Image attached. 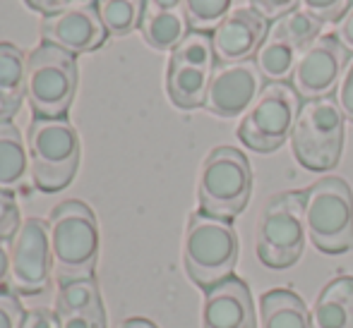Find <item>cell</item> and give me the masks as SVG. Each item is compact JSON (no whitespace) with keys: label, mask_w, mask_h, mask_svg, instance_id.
<instances>
[{"label":"cell","mask_w":353,"mask_h":328,"mask_svg":"<svg viewBox=\"0 0 353 328\" xmlns=\"http://www.w3.org/2000/svg\"><path fill=\"white\" fill-rule=\"evenodd\" d=\"M77 91V61L68 51L41 43L27 56L24 96L34 118H65Z\"/></svg>","instance_id":"277c9868"},{"label":"cell","mask_w":353,"mask_h":328,"mask_svg":"<svg viewBox=\"0 0 353 328\" xmlns=\"http://www.w3.org/2000/svg\"><path fill=\"white\" fill-rule=\"evenodd\" d=\"M305 230L325 254L353 250V192L344 177H322L305 190Z\"/></svg>","instance_id":"8992f818"},{"label":"cell","mask_w":353,"mask_h":328,"mask_svg":"<svg viewBox=\"0 0 353 328\" xmlns=\"http://www.w3.org/2000/svg\"><path fill=\"white\" fill-rule=\"evenodd\" d=\"M301 96L286 82H270L238 125V139L260 153L276 151L291 139Z\"/></svg>","instance_id":"9c48e42d"},{"label":"cell","mask_w":353,"mask_h":328,"mask_svg":"<svg viewBox=\"0 0 353 328\" xmlns=\"http://www.w3.org/2000/svg\"><path fill=\"white\" fill-rule=\"evenodd\" d=\"M298 8H303L305 12H310L312 17H317L325 24V22H339L346 10L351 8V0H301Z\"/></svg>","instance_id":"4316f807"},{"label":"cell","mask_w":353,"mask_h":328,"mask_svg":"<svg viewBox=\"0 0 353 328\" xmlns=\"http://www.w3.org/2000/svg\"><path fill=\"white\" fill-rule=\"evenodd\" d=\"M212 34L190 32L171 51L166 69V91L176 108L192 111L205 106L212 74L216 69Z\"/></svg>","instance_id":"30bf717a"},{"label":"cell","mask_w":353,"mask_h":328,"mask_svg":"<svg viewBox=\"0 0 353 328\" xmlns=\"http://www.w3.org/2000/svg\"><path fill=\"white\" fill-rule=\"evenodd\" d=\"M48 237L58 281L92 278L99 256V223L87 204L77 199L58 204L48 218Z\"/></svg>","instance_id":"6da1fadb"},{"label":"cell","mask_w":353,"mask_h":328,"mask_svg":"<svg viewBox=\"0 0 353 328\" xmlns=\"http://www.w3.org/2000/svg\"><path fill=\"white\" fill-rule=\"evenodd\" d=\"M27 177H32V171L22 132L12 122H0V190L14 195L24 190Z\"/></svg>","instance_id":"44dd1931"},{"label":"cell","mask_w":353,"mask_h":328,"mask_svg":"<svg viewBox=\"0 0 353 328\" xmlns=\"http://www.w3.org/2000/svg\"><path fill=\"white\" fill-rule=\"evenodd\" d=\"M334 101L339 103V108H341V113H344L346 120L353 122V56H349V63H346L339 84H336Z\"/></svg>","instance_id":"f546056e"},{"label":"cell","mask_w":353,"mask_h":328,"mask_svg":"<svg viewBox=\"0 0 353 328\" xmlns=\"http://www.w3.org/2000/svg\"><path fill=\"white\" fill-rule=\"evenodd\" d=\"M336 39L341 41V46L346 48V51L353 56V3H351V8L344 12V17L336 22V34H334Z\"/></svg>","instance_id":"836d02e7"},{"label":"cell","mask_w":353,"mask_h":328,"mask_svg":"<svg viewBox=\"0 0 353 328\" xmlns=\"http://www.w3.org/2000/svg\"><path fill=\"white\" fill-rule=\"evenodd\" d=\"M22 226L19 206L12 192L0 190V240H12L14 232Z\"/></svg>","instance_id":"83f0119b"},{"label":"cell","mask_w":353,"mask_h":328,"mask_svg":"<svg viewBox=\"0 0 353 328\" xmlns=\"http://www.w3.org/2000/svg\"><path fill=\"white\" fill-rule=\"evenodd\" d=\"M344 113L334 96L303 101L293 125V156L303 168L325 173L339 163L344 149Z\"/></svg>","instance_id":"52a82bcc"},{"label":"cell","mask_w":353,"mask_h":328,"mask_svg":"<svg viewBox=\"0 0 353 328\" xmlns=\"http://www.w3.org/2000/svg\"><path fill=\"white\" fill-rule=\"evenodd\" d=\"M27 151L32 182L41 192L65 190L77 175L79 134L65 118H32L27 130Z\"/></svg>","instance_id":"3957f363"},{"label":"cell","mask_w":353,"mask_h":328,"mask_svg":"<svg viewBox=\"0 0 353 328\" xmlns=\"http://www.w3.org/2000/svg\"><path fill=\"white\" fill-rule=\"evenodd\" d=\"M262 82L255 61L219 63L212 74L205 108L219 118H238L250 111V106L262 94Z\"/></svg>","instance_id":"4fadbf2b"},{"label":"cell","mask_w":353,"mask_h":328,"mask_svg":"<svg viewBox=\"0 0 353 328\" xmlns=\"http://www.w3.org/2000/svg\"><path fill=\"white\" fill-rule=\"evenodd\" d=\"M274 32H279L281 36H286L298 51H305L317 36H322V22L317 17H312L310 12H305L303 8H296L293 12L283 14L276 22L270 24Z\"/></svg>","instance_id":"d4e9b609"},{"label":"cell","mask_w":353,"mask_h":328,"mask_svg":"<svg viewBox=\"0 0 353 328\" xmlns=\"http://www.w3.org/2000/svg\"><path fill=\"white\" fill-rule=\"evenodd\" d=\"M140 32L154 51H173L192 32L188 24L185 3L183 0H144Z\"/></svg>","instance_id":"ac0fdd59"},{"label":"cell","mask_w":353,"mask_h":328,"mask_svg":"<svg viewBox=\"0 0 353 328\" xmlns=\"http://www.w3.org/2000/svg\"><path fill=\"white\" fill-rule=\"evenodd\" d=\"M94 8L111 36H128L140 29L144 0H97Z\"/></svg>","instance_id":"cb8c5ba5"},{"label":"cell","mask_w":353,"mask_h":328,"mask_svg":"<svg viewBox=\"0 0 353 328\" xmlns=\"http://www.w3.org/2000/svg\"><path fill=\"white\" fill-rule=\"evenodd\" d=\"M238 250V232L231 221L207 216L202 211H195L188 218L183 259L190 281L205 292L233 276Z\"/></svg>","instance_id":"7a4b0ae2"},{"label":"cell","mask_w":353,"mask_h":328,"mask_svg":"<svg viewBox=\"0 0 353 328\" xmlns=\"http://www.w3.org/2000/svg\"><path fill=\"white\" fill-rule=\"evenodd\" d=\"M8 281H10V247L5 245V240H0V292H3Z\"/></svg>","instance_id":"e575fe53"},{"label":"cell","mask_w":353,"mask_h":328,"mask_svg":"<svg viewBox=\"0 0 353 328\" xmlns=\"http://www.w3.org/2000/svg\"><path fill=\"white\" fill-rule=\"evenodd\" d=\"M121 328H159L154 321L149 319H140V316H135V319H125L121 324Z\"/></svg>","instance_id":"d590c367"},{"label":"cell","mask_w":353,"mask_h":328,"mask_svg":"<svg viewBox=\"0 0 353 328\" xmlns=\"http://www.w3.org/2000/svg\"><path fill=\"white\" fill-rule=\"evenodd\" d=\"M270 34V22L250 5L233 8L212 32L216 63L252 61Z\"/></svg>","instance_id":"5bb4252c"},{"label":"cell","mask_w":353,"mask_h":328,"mask_svg":"<svg viewBox=\"0 0 353 328\" xmlns=\"http://www.w3.org/2000/svg\"><path fill=\"white\" fill-rule=\"evenodd\" d=\"M61 328H106L101 292L94 278L61 283L56 302Z\"/></svg>","instance_id":"e0dca14e"},{"label":"cell","mask_w":353,"mask_h":328,"mask_svg":"<svg viewBox=\"0 0 353 328\" xmlns=\"http://www.w3.org/2000/svg\"><path fill=\"white\" fill-rule=\"evenodd\" d=\"M192 32L212 34L233 10V0H183Z\"/></svg>","instance_id":"484cf974"},{"label":"cell","mask_w":353,"mask_h":328,"mask_svg":"<svg viewBox=\"0 0 353 328\" xmlns=\"http://www.w3.org/2000/svg\"><path fill=\"white\" fill-rule=\"evenodd\" d=\"M310 324L312 328H353V276H339L322 287Z\"/></svg>","instance_id":"d6986e66"},{"label":"cell","mask_w":353,"mask_h":328,"mask_svg":"<svg viewBox=\"0 0 353 328\" xmlns=\"http://www.w3.org/2000/svg\"><path fill=\"white\" fill-rule=\"evenodd\" d=\"M53 256L48 221L27 218L10 240V281L8 290L14 295L43 292L51 283Z\"/></svg>","instance_id":"8fae6325"},{"label":"cell","mask_w":353,"mask_h":328,"mask_svg":"<svg viewBox=\"0 0 353 328\" xmlns=\"http://www.w3.org/2000/svg\"><path fill=\"white\" fill-rule=\"evenodd\" d=\"M41 39L43 43H51L70 56L79 53H92L108 39V32L99 17L97 8H82L72 12L43 17L41 22Z\"/></svg>","instance_id":"9a60e30c"},{"label":"cell","mask_w":353,"mask_h":328,"mask_svg":"<svg viewBox=\"0 0 353 328\" xmlns=\"http://www.w3.org/2000/svg\"><path fill=\"white\" fill-rule=\"evenodd\" d=\"M27 8H32L34 12H41L43 17H53V14L72 12V10L82 8H94L97 0H24Z\"/></svg>","instance_id":"f1b7e54d"},{"label":"cell","mask_w":353,"mask_h":328,"mask_svg":"<svg viewBox=\"0 0 353 328\" xmlns=\"http://www.w3.org/2000/svg\"><path fill=\"white\" fill-rule=\"evenodd\" d=\"M27 58L14 43H0V122H10L24 101Z\"/></svg>","instance_id":"ffe728a7"},{"label":"cell","mask_w":353,"mask_h":328,"mask_svg":"<svg viewBox=\"0 0 353 328\" xmlns=\"http://www.w3.org/2000/svg\"><path fill=\"white\" fill-rule=\"evenodd\" d=\"M298 56H301V51L286 36H281L279 32L270 27V34L252 61L267 82H288L293 77Z\"/></svg>","instance_id":"603a6c76"},{"label":"cell","mask_w":353,"mask_h":328,"mask_svg":"<svg viewBox=\"0 0 353 328\" xmlns=\"http://www.w3.org/2000/svg\"><path fill=\"white\" fill-rule=\"evenodd\" d=\"M205 328H257L255 302L250 287L238 276L226 278L223 283L205 292Z\"/></svg>","instance_id":"2e32d148"},{"label":"cell","mask_w":353,"mask_h":328,"mask_svg":"<svg viewBox=\"0 0 353 328\" xmlns=\"http://www.w3.org/2000/svg\"><path fill=\"white\" fill-rule=\"evenodd\" d=\"M22 328H61V321H58L56 311L37 309V311H27Z\"/></svg>","instance_id":"d6a6232c"},{"label":"cell","mask_w":353,"mask_h":328,"mask_svg":"<svg viewBox=\"0 0 353 328\" xmlns=\"http://www.w3.org/2000/svg\"><path fill=\"white\" fill-rule=\"evenodd\" d=\"M262 328H312L305 302L286 287L267 290L260 300Z\"/></svg>","instance_id":"7402d4cb"},{"label":"cell","mask_w":353,"mask_h":328,"mask_svg":"<svg viewBox=\"0 0 353 328\" xmlns=\"http://www.w3.org/2000/svg\"><path fill=\"white\" fill-rule=\"evenodd\" d=\"M248 3H250V8L257 10L267 22H270V19L276 22L283 14L293 12V10L301 5V0H248Z\"/></svg>","instance_id":"1f68e13d"},{"label":"cell","mask_w":353,"mask_h":328,"mask_svg":"<svg viewBox=\"0 0 353 328\" xmlns=\"http://www.w3.org/2000/svg\"><path fill=\"white\" fill-rule=\"evenodd\" d=\"M349 56L351 53L341 46L334 34H322L298 56L291 87L296 89L303 101L332 96L336 91L346 63H349Z\"/></svg>","instance_id":"7c38bea8"},{"label":"cell","mask_w":353,"mask_h":328,"mask_svg":"<svg viewBox=\"0 0 353 328\" xmlns=\"http://www.w3.org/2000/svg\"><path fill=\"white\" fill-rule=\"evenodd\" d=\"M252 195L250 161L236 146H216L205 158L197 180L200 211L231 221L248 206Z\"/></svg>","instance_id":"5b68a950"},{"label":"cell","mask_w":353,"mask_h":328,"mask_svg":"<svg viewBox=\"0 0 353 328\" xmlns=\"http://www.w3.org/2000/svg\"><path fill=\"white\" fill-rule=\"evenodd\" d=\"M305 192H281L265 204L257 221V256L270 268H288L305 245Z\"/></svg>","instance_id":"ba28073f"},{"label":"cell","mask_w":353,"mask_h":328,"mask_svg":"<svg viewBox=\"0 0 353 328\" xmlns=\"http://www.w3.org/2000/svg\"><path fill=\"white\" fill-rule=\"evenodd\" d=\"M24 309L14 292H0V328H22Z\"/></svg>","instance_id":"4dcf8cb0"}]
</instances>
